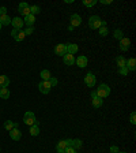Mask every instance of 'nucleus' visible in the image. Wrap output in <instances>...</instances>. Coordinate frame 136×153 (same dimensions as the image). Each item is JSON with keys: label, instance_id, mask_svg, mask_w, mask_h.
I'll return each instance as SVG.
<instances>
[{"label": "nucleus", "instance_id": "1", "mask_svg": "<svg viewBox=\"0 0 136 153\" xmlns=\"http://www.w3.org/2000/svg\"><path fill=\"white\" fill-rule=\"evenodd\" d=\"M101 26H106V22H104L98 15H91L89 18V28L93 30H98Z\"/></svg>", "mask_w": 136, "mask_h": 153}, {"label": "nucleus", "instance_id": "2", "mask_svg": "<svg viewBox=\"0 0 136 153\" xmlns=\"http://www.w3.org/2000/svg\"><path fill=\"white\" fill-rule=\"evenodd\" d=\"M97 96L101 97V99H106L109 94H110V88L106 85V83H101L99 86L97 88Z\"/></svg>", "mask_w": 136, "mask_h": 153}, {"label": "nucleus", "instance_id": "3", "mask_svg": "<svg viewBox=\"0 0 136 153\" xmlns=\"http://www.w3.org/2000/svg\"><path fill=\"white\" fill-rule=\"evenodd\" d=\"M23 122H25V125H27L29 127L33 126V125H36V123H38V120L36 119V115H34V112H31V111H27V112L25 114Z\"/></svg>", "mask_w": 136, "mask_h": 153}, {"label": "nucleus", "instance_id": "4", "mask_svg": "<svg viewBox=\"0 0 136 153\" xmlns=\"http://www.w3.org/2000/svg\"><path fill=\"white\" fill-rule=\"evenodd\" d=\"M38 89L42 94H48L50 92V89H52V85H50L49 81H41L38 83Z\"/></svg>", "mask_w": 136, "mask_h": 153}, {"label": "nucleus", "instance_id": "5", "mask_svg": "<svg viewBox=\"0 0 136 153\" xmlns=\"http://www.w3.org/2000/svg\"><path fill=\"white\" fill-rule=\"evenodd\" d=\"M95 82H97V77H95L93 73H87L86 77H84V83H86L89 88H94V86H95Z\"/></svg>", "mask_w": 136, "mask_h": 153}, {"label": "nucleus", "instance_id": "6", "mask_svg": "<svg viewBox=\"0 0 136 153\" xmlns=\"http://www.w3.org/2000/svg\"><path fill=\"white\" fill-rule=\"evenodd\" d=\"M19 14L23 15V17H26V15H29L30 14V6L27 3H25V1H22V3H19Z\"/></svg>", "mask_w": 136, "mask_h": 153}, {"label": "nucleus", "instance_id": "7", "mask_svg": "<svg viewBox=\"0 0 136 153\" xmlns=\"http://www.w3.org/2000/svg\"><path fill=\"white\" fill-rule=\"evenodd\" d=\"M11 25H12V28L16 29V30H22V28H23V19H21L19 17H15V18L11 19Z\"/></svg>", "mask_w": 136, "mask_h": 153}, {"label": "nucleus", "instance_id": "8", "mask_svg": "<svg viewBox=\"0 0 136 153\" xmlns=\"http://www.w3.org/2000/svg\"><path fill=\"white\" fill-rule=\"evenodd\" d=\"M54 54L57 55V56L67 55V46H65V44H57V45L54 46Z\"/></svg>", "mask_w": 136, "mask_h": 153}, {"label": "nucleus", "instance_id": "9", "mask_svg": "<svg viewBox=\"0 0 136 153\" xmlns=\"http://www.w3.org/2000/svg\"><path fill=\"white\" fill-rule=\"evenodd\" d=\"M75 63H76V66H78V67L84 68L87 66V57L84 56V55H80V56H78L75 59Z\"/></svg>", "mask_w": 136, "mask_h": 153}, {"label": "nucleus", "instance_id": "10", "mask_svg": "<svg viewBox=\"0 0 136 153\" xmlns=\"http://www.w3.org/2000/svg\"><path fill=\"white\" fill-rule=\"evenodd\" d=\"M129 46H131V41H129V38L122 37V38L120 40V49H121L122 52H127V51L129 49Z\"/></svg>", "mask_w": 136, "mask_h": 153}, {"label": "nucleus", "instance_id": "11", "mask_svg": "<svg viewBox=\"0 0 136 153\" xmlns=\"http://www.w3.org/2000/svg\"><path fill=\"white\" fill-rule=\"evenodd\" d=\"M69 19H71L72 28H78V26H80V23H82V18H80V15H78V14H72Z\"/></svg>", "mask_w": 136, "mask_h": 153}, {"label": "nucleus", "instance_id": "12", "mask_svg": "<svg viewBox=\"0 0 136 153\" xmlns=\"http://www.w3.org/2000/svg\"><path fill=\"white\" fill-rule=\"evenodd\" d=\"M10 137L14 139V141H19V139L22 138V131L19 130L18 127H14V128H12V130L10 131Z\"/></svg>", "mask_w": 136, "mask_h": 153}, {"label": "nucleus", "instance_id": "13", "mask_svg": "<svg viewBox=\"0 0 136 153\" xmlns=\"http://www.w3.org/2000/svg\"><path fill=\"white\" fill-rule=\"evenodd\" d=\"M34 22H36V17H34V15H31V14L26 15L25 19H23V23H25V25H27V28H33Z\"/></svg>", "mask_w": 136, "mask_h": 153}, {"label": "nucleus", "instance_id": "14", "mask_svg": "<svg viewBox=\"0 0 136 153\" xmlns=\"http://www.w3.org/2000/svg\"><path fill=\"white\" fill-rule=\"evenodd\" d=\"M65 46H67V54L69 55H75L79 51L78 44H65Z\"/></svg>", "mask_w": 136, "mask_h": 153}, {"label": "nucleus", "instance_id": "15", "mask_svg": "<svg viewBox=\"0 0 136 153\" xmlns=\"http://www.w3.org/2000/svg\"><path fill=\"white\" fill-rule=\"evenodd\" d=\"M63 60H64V63L67 64V66H74V63H75V56L67 54L63 56Z\"/></svg>", "mask_w": 136, "mask_h": 153}, {"label": "nucleus", "instance_id": "16", "mask_svg": "<svg viewBox=\"0 0 136 153\" xmlns=\"http://www.w3.org/2000/svg\"><path fill=\"white\" fill-rule=\"evenodd\" d=\"M125 67L128 68V71H135V68H136V60L133 59V57L128 59V60H127Z\"/></svg>", "mask_w": 136, "mask_h": 153}, {"label": "nucleus", "instance_id": "17", "mask_svg": "<svg viewBox=\"0 0 136 153\" xmlns=\"http://www.w3.org/2000/svg\"><path fill=\"white\" fill-rule=\"evenodd\" d=\"M116 63H117V67L118 68H121V67H125V64H127V59L122 55H120V56L116 57Z\"/></svg>", "mask_w": 136, "mask_h": 153}, {"label": "nucleus", "instance_id": "18", "mask_svg": "<svg viewBox=\"0 0 136 153\" xmlns=\"http://www.w3.org/2000/svg\"><path fill=\"white\" fill-rule=\"evenodd\" d=\"M0 23H1V26H8V25H11V18L8 17L7 14L0 15Z\"/></svg>", "mask_w": 136, "mask_h": 153}, {"label": "nucleus", "instance_id": "19", "mask_svg": "<svg viewBox=\"0 0 136 153\" xmlns=\"http://www.w3.org/2000/svg\"><path fill=\"white\" fill-rule=\"evenodd\" d=\"M14 127H18V123H15L12 120H6L4 122V128L7 130V131H11Z\"/></svg>", "mask_w": 136, "mask_h": 153}, {"label": "nucleus", "instance_id": "20", "mask_svg": "<svg viewBox=\"0 0 136 153\" xmlns=\"http://www.w3.org/2000/svg\"><path fill=\"white\" fill-rule=\"evenodd\" d=\"M10 85V78L7 75H0V86L1 88H7Z\"/></svg>", "mask_w": 136, "mask_h": 153}, {"label": "nucleus", "instance_id": "21", "mask_svg": "<svg viewBox=\"0 0 136 153\" xmlns=\"http://www.w3.org/2000/svg\"><path fill=\"white\" fill-rule=\"evenodd\" d=\"M29 133H30V135H33V137H37V135L39 134V126H38V123L30 126V131Z\"/></svg>", "mask_w": 136, "mask_h": 153}, {"label": "nucleus", "instance_id": "22", "mask_svg": "<svg viewBox=\"0 0 136 153\" xmlns=\"http://www.w3.org/2000/svg\"><path fill=\"white\" fill-rule=\"evenodd\" d=\"M68 148L67 142L65 141H60V142L57 144V146H56V149H57V153H64V150Z\"/></svg>", "mask_w": 136, "mask_h": 153}, {"label": "nucleus", "instance_id": "23", "mask_svg": "<svg viewBox=\"0 0 136 153\" xmlns=\"http://www.w3.org/2000/svg\"><path fill=\"white\" fill-rule=\"evenodd\" d=\"M39 77H41V79H42V81H49V79L52 78V74H50L49 70H42V71H41V74H39Z\"/></svg>", "mask_w": 136, "mask_h": 153}, {"label": "nucleus", "instance_id": "24", "mask_svg": "<svg viewBox=\"0 0 136 153\" xmlns=\"http://www.w3.org/2000/svg\"><path fill=\"white\" fill-rule=\"evenodd\" d=\"M102 104H104V99H101V97H93V105L95 108H101L102 107Z\"/></svg>", "mask_w": 136, "mask_h": 153}, {"label": "nucleus", "instance_id": "25", "mask_svg": "<svg viewBox=\"0 0 136 153\" xmlns=\"http://www.w3.org/2000/svg\"><path fill=\"white\" fill-rule=\"evenodd\" d=\"M8 97H10V90H8V88H1V89H0V99L7 100Z\"/></svg>", "mask_w": 136, "mask_h": 153}, {"label": "nucleus", "instance_id": "26", "mask_svg": "<svg viewBox=\"0 0 136 153\" xmlns=\"http://www.w3.org/2000/svg\"><path fill=\"white\" fill-rule=\"evenodd\" d=\"M98 33H99L101 37H106L107 34H109V29H107V26H101V28L98 29Z\"/></svg>", "mask_w": 136, "mask_h": 153}, {"label": "nucleus", "instance_id": "27", "mask_svg": "<svg viewBox=\"0 0 136 153\" xmlns=\"http://www.w3.org/2000/svg\"><path fill=\"white\" fill-rule=\"evenodd\" d=\"M25 37H26L25 32H23V30H19L18 34H16L14 38H15V41H18V43H19V41H23V40H25Z\"/></svg>", "mask_w": 136, "mask_h": 153}, {"label": "nucleus", "instance_id": "28", "mask_svg": "<svg viewBox=\"0 0 136 153\" xmlns=\"http://www.w3.org/2000/svg\"><path fill=\"white\" fill-rule=\"evenodd\" d=\"M82 141H80V139H72V148H74V149H80V148H82Z\"/></svg>", "mask_w": 136, "mask_h": 153}, {"label": "nucleus", "instance_id": "29", "mask_svg": "<svg viewBox=\"0 0 136 153\" xmlns=\"http://www.w3.org/2000/svg\"><path fill=\"white\" fill-rule=\"evenodd\" d=\"M41 12V7L39 6H30V14L31 15H36Z\"/></svg>", "mask_w": 136, "mask_h": 153}, {"label": "nucleus", "instance_id": "30", "mask_svg": "<svg viewBox=\"0 0 136 153\" xmlns=\"http://www.w3.org/2000/svg\"><path fill=\"white\" fill-rule=\"evenodd\" d=\"M113 37H115L116 40H121L122 37H124V33H122V30H120V29H116L115 33H113Z\"/></svg>", "mask_w": 136, "mask_h": 153}, {"label": "nucleus", "instance_id": "31", "mask_svg": "<svg viewBox=\"0 0 136 153\" xmlns=\"http://www.w3.org/2000/svg\"><path fill=\"white\" fill-rule=\"evenodd\" d=\"M97 4V0H83V6H86V7H94Z\"/></svg>", "mask_w": 136, "mask_h": 153}, {"label": "nucleus", "instance_id": "32", "mask_svg": "<svg viewBox=\"0 0 136 153\" xmlns=\"http://www.w3.org/2000/svg\"><path fill=\"white\" fill-rule=\"evenodd\" d=\"M129 120H131L132 125H135V123H136V112H135V111L131 112V115H129Z\"/></svg>", "mask_w": 136, "mask_h": 153}, {"label": "nucleus", "instance_id": "33", "mask_svg": "<svg viewBox=\"0 0 136 153\" xmlns=\"http://www.w3.org/2000/svg\"><path fill=\"white\" fill-rule=\"evenodd\" d=\"M118 73H120L121 75H128V68H127V67L118 68Z\"/></svg>", "mask_w": 136, "mask_h": 153}, {"label": "nucleus", "instance_id": "34", "mask_svg": "<svg viewBox=\"0 0 136 153\" xmlns=\"http://www.w3.org/2000/svg\"><path fill=\"white\" fill-rule=\"evenodd\" d=\"M25 32L26 36H30V34H33V32H34V28H27L26 30H23Z\"/></svg>", "mask_w": 136, "mask_h": 153}, {"label": "nucleus", "instance_id": "35", "mask_svg": "<svg viewBox=\"0 0 136 153\" xmlns=\"http://www.w3.org/2000/svg\"><path fill=\"white\" fill-rule=\"evenodd\" d=\"M118 152H120V149H118L116 145H112L110 146V153H118Z\"/></svg>", "mask_w": 136, "mask_h": 153}, {"label": "nucleus", "instance_id": "36", "mask_svg": "<svg viewBox=\"0 0 136 153\" xmlns=\"http://www.w3.org/2000/svg\"><path fill=\"white\" fill-rule=\"evenodd\" d=\"M49 82H50V85H52V88H53V86H56V85H57V79L54 78V77H52V78L49 79Z\"/></svg>", "mask_w": 136, "mask_h": 153}, {"label": "nucleus", "instance_id": "37", "mask_svg": "<svg viewBox=\"0 0 136 153\" xmlns=\"http://www.w3.org/2000/svg\"><path fill=\"white\" fill-rule=\"evenodd\" d=\"M64 153H76V150L74 149V148H72V146H68L67 149L64 150Z\"/></svg>", "mask_w": 136, "mask_h": 153}, {"label": "nucleus", "instance_id": "38", "mask_svg": "<svg viewBox=\"0 0 136 153\" xmlns=\"http://www.w3.org/2000/svg\"><path fill=\"white\" fill-rule=\"evenodd\" d=\"M7 14V8L6 7H0V15H4Z\"/></svg>", "mask_w": 136, "mask_h": 153}, {"label": "nucleus", "instance_id": "39", "mask_svg": "<svg viewBox=\"0 0 136 153\" xmlns=\"http://www.w3.org/2000/svg\"><path fill=\"white\" fill-rule=\"evenodd\" d=\"M18 32H19V30H16V29H14V30L11 32V36H12V37H15V36H16V34H18Z\"/></svg>", "mask_w": 136, "mask_h": 153}, {"label": "nucleus", "instance_id": "40", "mask_svg": "<svg viewBox=\"0 0 136 153\" xmlns=\"http://www.w3.org/2000/svg\"><path fill=\"white\" fill-rule=\"evenodd\" d=\"M102 4H112V0H101Z\"/></svg>", "mask_w": 136, "mask_h": 153}, {"label": "nucleus", "instance_id": "41", "mask_svg": "<svg viewBox=\"0 0 136 153\" xmlns=\"http://www.w3.org/2000/svg\"><path fill=\"white\" fill-rule=\"evenodd\" d=\"M91 97H97V92H95V90H93V92H91Z\"/></svg>", "mask_w": 136, "mask_h": 153}, {"label": "nucleus", "instance_id": "42", "mask_svg": "<svg viewBox=\"0 0 136 153\" xmlns=\"http://www.w3.org/2000/svg\"><path fill=\"white\" fill-rule=\"evenodd\" d=\"M1 28H3V26H1V23H0V30H1Z\"/></svg>", "mask_w": 136, "mask_h": 153}, {"label": "nucleus", "instance_id": "43", "mask_svg": "<svg viewBox=\"0 0 136 153\" xmlns=\"http://www.w3.org/2000/svg\"><path fill=\"white\" fill-rule=\"evenodd\" d=\"M118 153H128V152H118Z\"/></svg>", "mask_w": 136, "mask_h": 153}, {"label": "nucleus", "instance_id": "44", "mask_svg": "<svg viewBox=\"0 0 136 153\" xmlns=\"http://www.w3.org/2000/svg\"><path fill=\"white\" fill-rule=\"evenodd\" d=\"M0 89H1V86H0Z\"/></svg>", "mask_w": 136, "mask_h": 153}]
</instances>
